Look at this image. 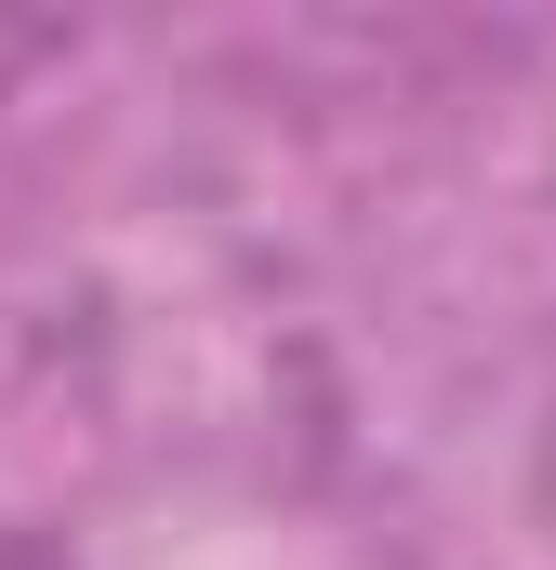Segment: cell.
I'll return each instance as SVG.
<instances>
[{"label":"cell","instance_id":"1","mask_svg":"<svg viewBox=\"0 0 556 570\" xmlns=\"http://www.w3.org/2000/svg\"><path fill=\"white\" fill-rule=\"evenodd\" d=\"M0 570H53V558H27V544H0Z\"/></svg>","mask_w":556,"mask_h":570}]
</instances>
